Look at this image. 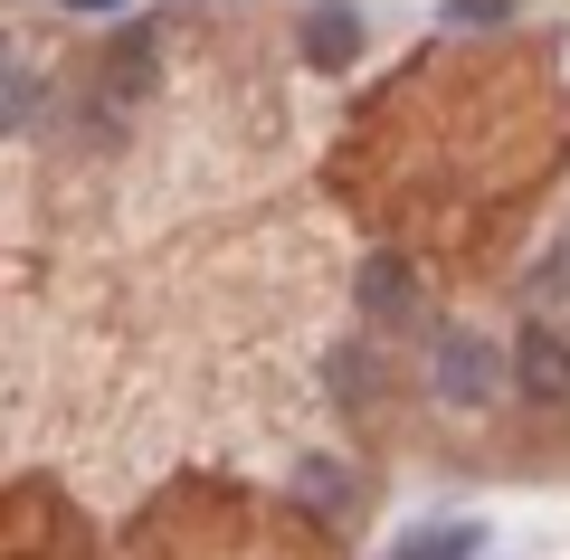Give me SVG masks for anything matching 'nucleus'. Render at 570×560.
I'll list each match as a JSON object with an SVG mask.
<instances>
[{
    "label": "nucleus",
    "mask_w": 570,
    "mask_h": 560,
    "mask_svg": "<svg viewBox=\"0 0 570 560\" xmlns=\"http://www.w3.org/2000/svg\"><path fill=\"white\" fill-rule=\"evenodd\" d=\"M513 381H523L532 400H570V352L551 333H523L513 342Z\"/></svg>",
    "instance_id": "obj_4"
},
{
    "label": "nucleus",
    "mask_w": 570,
    "mask_h": 560,
    "mask_svg": "<svg viewBox=\"0 0 570 560\" xmlns=\"http://www.w3.org/2000/svg\"><path fill=\"white\" fill-rule=\"evenodd\" d=\"M352 58H362V10H352V0H314L305 10V67L343 77Z\"/></svg>",
    "instance_id": "obj_1"
},
{
    "label": "nucleus",
    "mask_w": 570,
    "mask_h": 560,
    "mask_svg": "<svg viewBox=\"0 0 570 560\" xmlns=\"http://www.w3.org/2000/svg\"><path fill=\"white\" fill-rule=\"evenodd\" d=\"M390 560H485V522H475V513L419 522V532H400V551H390Z\"/></svg>",
    "instance_id": "obj_3"
},
{
    "label": "nucleus",
    "mask_w": 570,
    "mask_h": 560,
    "mask_svg": "<svg viewBox=\"0 0 570 560\" xmlns=\"http://www.w3.org/2000/svg\"><path fill=\"white\" fill-rule=\"evenodd\" d=\"M532 295H542V304H570V238H551L542 257H532Z\"/></svg>",
    "instance_id": "obj_7"
},
{
    "label": "nucleus",
    "mask_w": 570,
    "mask_h": 560,
    "mask_svg": "<svg viewBox=\"0 0 570 560\" xmlns=\"http://www.w3.org/2000/svg\"><path fill=\"white\" fill-rule=\"evenodd\" d=\"M295 494H305V503H352V475L324 465V456H305V465H295Z\"/></svg>",
    "instance_id": "obj_6"
},
{
    "label": "nucleus",
    "mask_w": 570,
    "mask_h": 560,
    "mask_svg": "<svg viewBox=\"0 0 570 560\" xmlns=\"http://www.w3.org/2000/svg\"><path fill=\"white\" fill-rule=\"evenodd\" d=\"M409 304H419V285H409V266H400V257H371V266H362V314L400 323Z\"/></svg>",
    "instance_id": "obj_5"
},
{
    "label": "nucleus",
    "mask_w": 570,
    "mask_h": 560,
    "mask_svg": "<svg viewBox=\"0 0 570 560\" xmlns=\"http://www.w3.org/2000/svg\"><path fill=\"white\" fill-rule=\"evenodd\" d=\"M438 400H456V409H485L494 400V352L475 333H448L438 342Z\"/></svg>",
    "instance_id": "obj_2"
}]
</instances>
